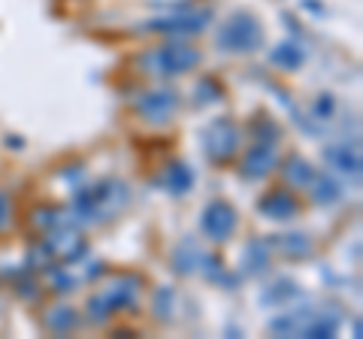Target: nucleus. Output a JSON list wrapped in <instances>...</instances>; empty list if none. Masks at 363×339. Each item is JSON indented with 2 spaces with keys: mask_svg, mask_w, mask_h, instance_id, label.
Masks as SVG:
<instances>
[{
  "mask_svg": "<svg viewBox=\"0 0 363 339\" xmlns=\"http://www.w3.org/2000/svg\"><path fill=\"white\" fill-rule=\"evenodd\" d=\"M221 52L230 55H252L264 46V28H260L257 16L252 13H233L230 18L218 28V37H215Z\"/></svg>",
  "mask_w": 363,
  "mask_h": 339,
  "instance_id": "obj_5",
  "label": "nucleus"
},
{
  "mask_svg": "<svg viewBox=\"0 0 363 339\" xmlns=\"http://www.w3.org/2000/svg\"><path fill=\"white\" fill-rule=\"evenodd\" d=\"M157 185H161L167 194H188L191 185H194V173H191V167L188 164H182V161H173V164H167L164 167V173L155 179Z\"/></svg>",
  "mask_w": 363,
  "mask_h": 339,
  "instance_id": "obj_12",
  "label": "nucleus"
},
{
  "mask_svg": "<svg viewBox=\"0 0 363 339\" xmlns=\"http://www.w3.org/2000/svg\"><path fill=\"white\" fill-rule=\"evenodd\" d=\"M45 330L55 333V336H67V333H73L76 327H79V315L70 309V306H55L45 312Z\"/></svg>",
  "mask_w": 363,
  "mask_h": 339,
  "instance_id": "obj_13",
  "label": "nucleus"
},
{
  "mask_svg": "<svg viewBox=\"0 0 363 339\" xmlns=\"http://www.w3.org/2000/svg\"><path fill=\"white\" fill-rule=\"evenodd\" d=\"M203 61V55L197 46H191L188 40H167L161 46L145 49L140 58H136V67L145 76H157V79H173V76H185Z\"/></svg>",
  "mask_w": 363,
  "mask_h": 339,
  "instance_id": "obj_1",
  "label": "nucleus"
},
{
  "mask_svg": "<svg viewBox=\"0 0 363 339\" xmlns=\"http://www.w3.org/2000/svg\"><path fill=\"white\" fill-rule=\"evenodd\" d=\"M200 230L206 233V240H212V243H227L236 230V209L224 200H212L209 206L203 209Z\"/></svg>",
  "mask_w": 363,
  "mask_h": 339,
  "instance_id": "obj_9",
  "label": "nucleus"
},
{
  "mask_svg": "<svg viewBox=\"0 0 363 339\" xmlns=\"http://www.w3.org/2000/svg\"><path fill=\"white\" fill-rule=\"evenodd\" d=\"M179 91H173V88H149V91L136 94L133 97V109L140 112L143 121L149 124H164L176 116L179 109Z\"/></svg>",
  "mask_w": 363,
  "mask_h": 339,
  "instance_id": "obj_8",
  "label": "nucleus"
},
{
  "mask_svg": "<svg viewBox=\"0 0 363 339\" xmlns=\"http://www.w3.org/2000/svg\"><path fill=\"white\" fill-rule=\"evenodd\" d=\"M324 161L327 167H333L345 176H354V179L360 176V149L351 143H330L324 149Z\"/></svg>",
  "mask_w": 363,
  "mask_h": 339,
  "instance_id": "obj_11",
  "label": "nucleus"
},
{
  "mask_svg": "<svg viewBox=\"0 0 363 339\" xmlns=\"http://www.w3.org/2000/svg\"><path fill=\"white\" fill-rule=\"evenodd\" d=\"M276 245H281V252L297 255V257H303V255H312V245H309V240H306V236H300V233H294V236H281V240H279Z\"/></svg>",
  "mask_w": 363,
  "mask_h": 339,
  "instance_id": "obj_17",
  "label": "nucleus"
},
{
  "mask_svg": "<svg viewBox=\"0 0 363 339\" xmlns=\"http://www.w3.org/2000/svg\"><path fill=\"white\" fill-rule=\"evenodd\" d=\"M240 143H242V133L233 118H215L206 124V130H203V152H206V157L215 164L230 161V157L240 152Z\"/></svg>",
  "mask_w": 363,
  "mask_h": 339,
  "instance_id": "obj_7",
  "label": "nucleus"
},
{
  "mask_svg": "<svg viewBox=\"0 0 363 339\" xmlns=\"http://www.w3.org/2000/svg\"><path fill=\"white\" fill-rule=\"evenodd\" d=\"M260 216L264 218H272V221H288L300 212V200L294 197V191L288 188H276V191H267L264 197L257 203Z\"/></svg>",
  "mask_w": 363,
  "mask_h": 339,
  "instance_id": "obj_10",
  "label": "nucleus"
},
{
  "mask_svg": "<svg viewBox=\"0 0 363 339\" xmlns=\"http://www.w3.org/2000/svg\"><path fill=\"white\" fill-rule=\"evenodd\" d=\"M303 61L306 55L297 43H279V49H272V64H279L281 70H297Z\"/></svg>",
  "mask_w": 363,
  "mask_h": 339,
  "instance_id": "obj_15",
  "label": "nucleus"
},
{
  "mask_svg": "<svg viewBox=\"0 0 363 339\" xmlns=\"http://www.w3.org/2000/svg\"><path fill=\"white\" fill-rule=\"evenodd\" d=\"M281 133L279 128L272 121L267 118H260L257 121V137H255V145L248 149V155L242 157V167H240V173L245 179H267L272 170L279 167V149H281Z\"/></svg>",
  "mask_w": 363,
  "mask_h": 339,
  "instance_id": "obj_4",
  "label": "nucleus"
},
{
  "mask_svg": "<svg viewBox=\"0 0 363 339\" xmlns=\"http://www.w3.org/2000/svg\"><path fill=\"white\" fill-rule=\"evenodd\" d=\"M281 173H285V179L291 185H297V188H309L312 185V179H315V170L309 161H303V157H288V164L281 167Z\"/></svg>",
  "mask_w": 363,
  "mask_h": 339,
  "instance_id": "obj_14",
  "label": "nucleus"
},
{
  "mask_svg": "<svg viewBox=\"0 0 363 339\" xmlns=\"http://www.w3.org/2000/svg\"><path fill=\"white\" fill-rule=\"evenodd\" d=\"M136 297H140V276H133V273L109 276L104 285H100V288L88 297L85 315H88L91 324H104V321H109L118 309L136 306Z\"/></svg>",
  "mask_w": 363,
  "mask_h": 339,
  "instance_id": "obj_2",
  "label": "nucleus"
},
{
  "mask_svg": "<svg viewBox=\"0 0 363 339\" xmlns=\"http://www.w3.org/2000/svg\"><path fill=\"white\" fill-rule=\"evenodd\" d=\"M9 221H13V203H9L6 191H0V233L9 228Z\"/></svg>",
  "mask_w": 363,
  "mask_h": 339,
  "instance_id": "obj_18",
  "label": "nucleus"
},
{
  "mask_svg": "<svg viewBox=\"0 0 363 339\" xmlns=\"http://www.w3.org/2000/svg\"><path fill=\"white\" fill-rule=\"evenodd\" d=\"M124 185L116 179H106V182H97L91 188H79L73 197V218L76 221H106L112 212H116L124 203Z\"/></svg>",
  "mask_w": 363,
  "mask_h": 339,
  "instance_id": "obj_3",
  "label": "nucleus"
},
{
  "mask_svg": "<svg viewBox=\"0 0 363 339\" xmlns=\"http://www.w3.org/2000/svg\"><path fill=\"white\" fill-rule=\"evenodd\" d=\"M212 21V9H194V6H185V9H176V13H167V16H157L152 18L145 30H155V33H167L173 40H188V37H197L209 28Z\"/></svg>",
  "mask_w": 363,
  "mask_h": 339,
  "instance_id": "obj_6",
  "label": "nucleus"
},
{
  "mask_svg": "<svg viewBox=\"0 0 363 339\" xmlns=\"http://www.w3.org/2000/svg\"><path fill=\"white\" fill-rule=\"evenodd\" d=\"M309 191H312V197H315V203H336L339 197H342V191H339V185L333 182V179H327V176H318L315 173V179H312V185H309Z\"/></svg>",
  "mask_w": 363,
  "mask_h": 339,
  "instance_id": "obj_16",
  "label": "nucleus"
}]
</instances>
